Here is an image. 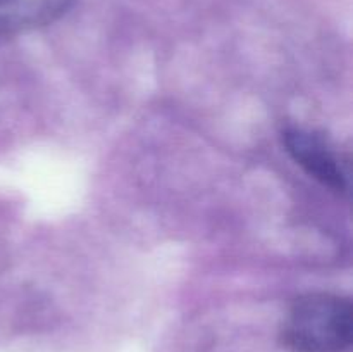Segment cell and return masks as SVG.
I'll list each match as a JSON object with an SVG mask.
<instances>
[{
  "mask_svg": "<svg viewBox=\"0 0 353 352\" xmlns=\"http://www.w3.org/2000/svg\"><path fill=\"white\" fill-rule=\"evenodd\" d=\"M283 144L293 161L334 192H348V173L330 141L305 128H286Z\"/></svg>",
  "mask_w": 353,
  "mask_h": 352,
  "instance_id": "2",
  "label": "cell"
},
{
  "mask_svg": "<svg viewBox=\"0 0 353 352\" xmlns=\"http://www.w3.org/2000/svg\"><path fill=\"white\" fill-rule=\"evenodd\" d=\"M74 0H0V38L47 26Z\"/></svg>",
  "mask_w": 353,
  "mask_h": 352,
  "instance_id": "3",
  "label": "cell"
},
{
  "mask_svg": "<svg viewBox=\"0 0 353 352\" xmlns=\"http://www.w3.org/2000/svg\"><path fill=\"white\" fill-rule=\"evenodd\" d=\"M352 338V302L333 293L296 299L281 328L283 345L292 352H347Z\"/></svg>",
  "mask_w": 353,
  "mask_h": 352,
  "instance_id": "1",
  "label": "cell"
}]
</instances>
